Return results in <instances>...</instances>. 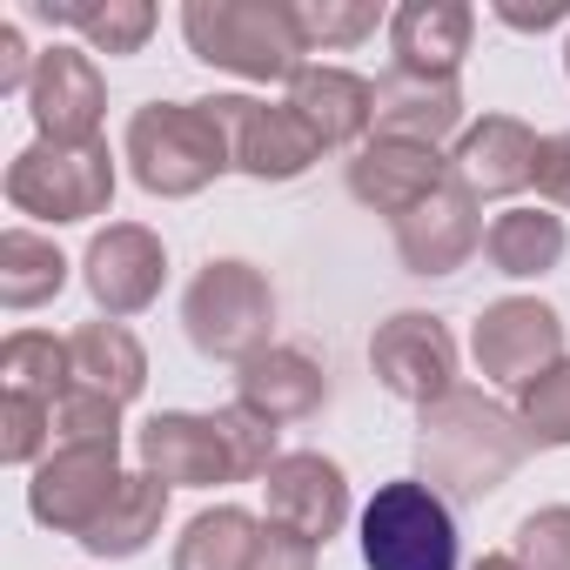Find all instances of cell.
Returning <instances> with one entry per match:
<instances>
[{
  "instance_id": "cell-1",
  "label": "cell",
  "mask_w": 570,
  "mask_h": 570,
  "mask_svg": "<svg viewBox=\"0 0 570 570\" xmlns=\"http://www.w3.org/2000/svg\"><path fill=\"white\" fill-rule=\"evenodd\" d=\"M530 456V436L517 423V410L490 403L483 390H450L443 403L416 410V463H423V483L443 497H463V503H483L490 490H503L517 476V463Z\"/></svg>"
},
{
  "instance_id": "cell-2",
  "label": "cell",
  "mask_w": 570,
  "mask_h": 570,
  "mask_svg": "<svg viewBox=\"0 0 570 570\" xmlns=\"http://www.w3.org/2000/svg\"><path fill=\"white\" fill-rule=\"evenodd\" d=\"M181 35L195 61L242 75V81H296L309 68L289 0H188Z\"/></svg>"
},
{
  "instance_id": "cell-3",
  "label": "cell",
  "mask_w": 570,
  "mask_h": 570,
  "mask_svg": "<svg viewBox=\"0 0 570 570\" xmlns=\"http://www.w3.org/2000/svg\"><path fill=\"white\" fill-rule=\"evenodd\" d=\"M121 161L161 202H188L222 168H235L228 161V135L208 115V101H148V108H135L128 141H121Z\"/></svg>"
},
{
  "instance_id": "cell-4",
  "label": "cell",
  "mask_w": 570,
  "mask_h": 570,
  "mask_svg": "<svg viewBox=\"0 0 570 570\" xmlns=\"http://www.w3.org/2000/svg\"><path fill=\"white\" fill-rule=\"evenodd\" d=\"M181 330H188L195 356H208V363H235V370L255 363L262 350H275L268 343V330H275L268 275L255 262H235V255L208 262L181 296Z\"/></svg>"
},
{
  "instance_id": "cell-5",
  "label": "cell",
  "mask_w": 570,
  "mask_h": 570,
  "mask_svg": "<svg viewBox=\"0 0 570 570\" xmlns=\"http://www.w3.org/2000/svg\"><path fill=\"white\" fill-rule=\"evenodd\" d=\"M363 570H456V517L423 476L376 483L356 517Z\"/></svg>"
},
{
  "instance_id": "cell-6",
  "label": "cell",
  "mask_w": 570,
  "mask_h": 570,
  "mask_svg": "<svg viewBox=\"0 0 570 570\" xmlns=\"http://www.w3.org/2000/svg\"><path fill=\"white\" fill-rule=\"evenodd\" d=\"M8 202L35 222H95L115 202V155L108 141H81V148H55V141H28L8 161Z\"/></svg>"
},
{
  "instance_id": "cell-7",
  "label": "cell",
  "mask_w": 570,
  "mask_h": 570,
  "mask_svg": "<svg viewBox=\"0 0 570 570\" xmlns=\"http://www.w3.org/2000/svg\"><path fill=\"white\" fill-rule=\"evenodd\" d=\"M128 470H121V443H55L41 463H35V483H28V510L41 530H61V537H88L108 503L121 497Z\"/></svg>"
},
{
  "instance_id": "cell-8",
  "label": "cell",
  "mask_w": 570,
  "mask_h": 570,
  "mask_svg": "<svg viewBox=\"0 0 570 570\" xmlns=\"http://www.w3.org/2000/svg\"><path fill=\"white\" fill-rule=\"evenodd\" d=\"M208 115L228 135V161L248 181H296L316 168V135L296 121L289 101H255V95H208Z\"/></svg>"
},
{
  "instance_id": "cell-9",
  "label": "cell",
  "mask_w": 570,
  "mask_h": 570,
  "mask_svg": "<svg viewBox=\"0 0 570 570\" xmlns=\"http://www.w3.org/2000/svg\"><path fill=\"white\" fill-rule=\"evenodd\" d=\"M470 356L483 370V383H503V390H523L537 383L543 370L563 363V316L537 296H503L476 316L470 330Z\"/></svg>"
},
{
  "instance_id": "cell-10",
  "label": "cell",
  "mask_w": 570,
  "mask_h": 570,
  "mask_svg": "<svg viewBox=\"0 0 570 570\" xmlns=\"http://www.w3.org/2000/svg\"><path fill=\"white\" fill-rule=\"evenodd\" d=\"M370 370L396 403L430 410V403H443L456 390V336L430 309H396L370 336Z\"/></svg>"
},
{
  "instance_id": "cell-11",
  "label": "cell",
  "mask_w": 570,
  "mask_h": 570,
  "mask_svg": "<svg viewBox=\"0 0 570 570\" xmlns=\"http://www.w3.org/2000/svg\"><path fill=\"white\" fill-rule=\"evenodd\" d=\"M81 282H88V296H95V309L108 323L141 316L161 296V282H168V248L141 222H108L88 242V255H81Z\"/></svg>"
},
{
  "instance_id": "cell-12",
  "label": "cell",
  "mask_w": 570,
  "mask_h": 570,
  "mask_svg": "<svg viewBox=\"0 0 570 570\" xmlns=\"http://www.w3.org/2000/svg\"><path fill=\"white\" fill-rule=\"evenodd\" d=\"M262 497H268V523L275 530H296L316 550L330 537H343V523H350V476L323 450H289L262 476Z\"/></svg>"
},
{
  "instance_id": "cell-13",
  "label": "cell",
  "mask_w": 570,
  "mask_h": 570,
  "mask_svg": "<svg viewBox=\"0 0 570 570\" xmlns=\"http://www.w3.org/2000/svg\"><path fill=\"white\" fill-rule=\"evenodd\" d=\"M28 115H35L41 141H55V148L101 141L108 88H101L95 55H81V48H48L41 68H35V81H28Z\"/></svg>"
},
{
  "instance_id": "cell-14",
  "label": "cell",
  "mask_w": 570,
  "mask_h": 570,
  "mask_svg": "<svg viewBox=\"0 0 570 570\" xmlns=\"http://www.w3.org/2000/svg\"><path fill=\"white\" fill-rule=\"evenodd\" d=\"M135 456L148 476H161L168 490H215V483H235V463H228V443H222V423L215 416H195V410H161L135 430Z\"/></svg>"
},
{
  "instance_id": "cell-15",
  "label": "cell",
  "mask_w": 570,
  "mask_h": 570,
  "mask_svg": "<svg viewBox=\"0 0 570 570\" xmlns=\"http://www.w3.org/2000/svg\"><path fill=\"white\" fill-rule=\"evenodd\" d=\"M450 181V155L436 148H416V141H390V135H370L350 161V195L390 222H403L416 202H430L436 188Z\"/></svg>"
},
{
  "instance_id": "cell-16",
  "label": "cell",
  "mask_w": 570,
  "mask_h": 570,
  "mask_svg": "<svg viewBox=\"0 0 570 570\" xmlns=\"http://www.w3.org/2000/svg\"><path fill=\"white\" fill-rule=\"evenodd\" d=\"M476 242H483V215L463 181H443L430 202H416L396 222V255L410 275H456L476 255Z\"/></svg>"
},
{
  "instance_id": "cell-17",
  "label": "cell",
  "mask_w": 570,
  "mask_h": 570,
  "mask_svg": "<svg viewBox=\"0 0 570 570\" xmlns=\"http://www.w3.org/2000/svg\"><path fill=\"white\" fill-rule=\"evenodd\" d=\"M537 135L517 121V115H483L456 135V155H450V181H463L476 202H497V195H517L537 181Z\"/></svg>"
},
{
  "instance_id": "cell-18",
  "label": "cell",
  "mask_w": 570,
  "mask_h": 570,
  "mask_svg": "<svg viewBox=\"0 0 570 570\" xmlns=\"http://www.w3.org/2000/svg\"><path fill=\"white\" fill-rule=\"evenodd\" d=\"M289 108L296 121L316 135V148H363L370 128H376V88L350 68H330V61H309L296 81H289Z\"/></svg>"
},
{
  "instance_id": "cell-19",
  "label": "cell",
  "mask_w": 570,
  "mask_h": 570,
  "mask_svg": "<svg viewBox=\"0 0 570 570\" xmlns=\"http://www.w3.org/2000/svg\"><path fill=\"white\" fill-rule=\"evenodd\" d=\"M235 403L282 430V423H303V416H316L330 403V376H323V363L309 350L275 343V350H262L255 363L235 370Z\"/></svg>"
},
{
  "instance_id": "cell-20",
  "label": "cell",
  "mask_w": 570,
  "mask_h": 570,
  "mask_svg": "<svg viewBox=\"0 0 570 570\" xmlns=\"http://www.w3.org/2000/svg\"><path fill=\"white\" fill-rule=\"evenodd\" d=\"M470 35H476L470 0H403V8L390 14L396 68L430 75V81H456V68L470 55Z\"/></svg>"
},
{
  "instance_id": "cell-21",
  "label": "cell",
  "mask_w": 570,
  "mask_h": 570,
  "mask_svg": "<svg viewBox=\"0 0 570 570\" xmlns=\"http://www.w3.org/2000/svg\"><path fill=\"white\" fill-rule=\"evenodd\" d=\"M456 128H463V88L456 81H430V75H410V68H390L376 81V135L436 148Z\"/></svg>"
},
{
  "instance_id": "cell-22",
  "label": "cell",
  "mask_w": 570,
  "mask_h": 570,
  "mask_svg": "<svg viewBox=\"0 0 570 570\" xmlns=\"http://www.w3.org/2000/svg\"><path fill=\"white\" fill-rule=\"evenodd\" d=\"M68 356H75V383L95 390V396L135 403L148 390V350L135 343L128 323H81L68 336Z\"/></svg>"
},
{
  "instance_id": "cell-23",
  "label": "cell",
  "mask_w": 570,
  "mask_h": 570,
  "mask_svg": "<svg viewBox=\"0 0 570 570\" xmlns=\"http://www.w3.org/2000/svg\"><path fill=\"white\" fill-rule=\"evenodd\" d=\"M28 14H41L48 28H75L95 55H141L155 35L148 0H28Z\"/></svg>"
},
{
  "instance_id": "cell-24",
  "label": "cell",
  "mask_w": 570,
  "mask_h": 570,
  "mask_svg": "<svg viewBox=\"0 0 570 570\" xmlns=\"http://www.w3.org/2000/svg\"><path fill=\"white\" fill-rule=\"evenodd\" d=\"M483 255L497 275L510 282H530V275H550L563 262V215L550 208H503L490 228H483Z\"/></svg>"
},
{
  "instance_id": "cell-25",
  "label": "cell",
  "mask_w": 570,
  "mask_h": 570,
  "mask_svg": "<svg viewBox=\"0 0 570 570\" xmlns=\"http://www.w3.org/2000/svg\"><path fill=\"white\" fill-rule=\"evenodd\" d=\"M161 517H168V483L148 476V470H135L121 483V497L108 503V517L81 537V550L88 557H141L161 537Z\"/></svg>"
},
{
  "instance_id": "cell-26",
  "label": "cell",
  "mask_w": 570,
  "mask_h": 570,
  "mask_svg": "<svg viewBox=\"0 0 570 570\" xmlns=\"http://www.w3.org/2000/svg\"><path fill=\"white\" fill-rule=\"evenodd\" d=\"M255 550H262V523L242 503H215L188 517V530L175 537V570H255Z\"/></svg>"
},
{
  "instance_id": "cell-27",
  "label": "cell",
  "mask_w": 570,
  "mask_h": 570,
  "mask_svg": "<svg viewBox=\"0 0 570 570\" xmlns=\"http://www.w3.org/2000/svg\"><path fill=\"white\" fill-rule=\"evenodd\" d=\"M68 289V255L35 235V228H8L0 235V303L8 309H41Z\"/></svg>"
},
{
  "instance_id": "cell-28",
  "label": "cell",
  "mask_w": 570,
  "mask_h": 570,
  "mask_svg": "<svg viewBox=\"0 0 570 570\" xmlns=\"http://www.w3.org/2000/svg\"><path fill=\"white\" fill-rule=\"evenodd\" d=\"M0 390L8 396H28V403H61L75 390V356L61 336H41V330H14L0 343Z\"/></svg>"
},
{
  "instance_id": "cell-29",
  "label": "cell",
  "mask_w": 570,
  "mask_h": 570,
  "mask_svg": "<svg viewBox=\"0 0 570 570\" xmlns=\"http://www.w3.org/2000/svg\"><path fill=\"white\" fill-rule=\"evenodd\" d=\"M296 14V35L309 55H336V48H356L383 28V8L376 0H289Z\"/></svg>"
},
{
  "instance_id": "cell-30",
  "label": "cell",
  "mask_w": 570,
  "mask_h": 570,
  "mask_svg": "<svg viewBox=\"0 0 570 570\" xmlns=\"http://www.w3.org/2000/svg\"><path fill=\"white\" fill-rule=\"evenodd\" d=\"M517 423L530 450H570V356L517 390Z\"/></svg>"
},
{
  "instance_id": "cell-31",
  "label": "cell",
  "mask_w": 570,
  "mask_h": 570,
  "mask_svg": "<svg viewBox=\"0 0 570 570\" xmlns=\"http://www.w3.org/2000/svg\"><path fill=\"white\" fill-rule=\"evenodd\" d=\"M215 423H222V443H228V463H235V483H248V476H268L275 463H282V450H275V423L268 416H255V410H242V403H228V410H215Z\"/></svg>"
},
{
  "instance_id": "cell-32",
  "label": "cell",
  "mask_w": 570,
  "mask_h": 570,
  "mask_svg": "<svg viewBox=\"0 0 570 570\" xmlns=\"http://www.w3.org/2000/svg\"><path fill=\"white\" fill-rule=\"evenodd\" d=\"M55 450V410L48 403H28V396H0V463H41Z\"/></svg>"
},
{
  "instance_id": "cell-33",
  "label": "cell",
  "mask_w": 570,
  "mask_h": 570,
  "mask_svg": "<svg viewBox=\"0 0 570 570\" xmlns=\"http://www.w3.org/2000/svg\"><path fill=\"white\" fill-rule=\"evenodd\" d=\"M517 570H570V503H543L517 523Z\"/></svg>"
},
{
  "instance_id": "cell-34",
  "label": "cell",
  "mask_w": 570,
  "mask_h": 570,
  "mask_svg": "<svg viewBox=\"0 0 570 570\" xmlns=\"http://www.w3.org/2000/svg\"><path fill=\"white\" fill-rule=\"evenodd\" d=\"M55 443H121V403L75 383L55 403Z\"/></svg>"
},
{
  "instance_id": "cell-35",
  "label": "cell",
  "mask_w": 570,
  "mask_h": 570,
  "mask_svg": "<svg viewBox=\"0 0 570 570\" xmlns=\"http://www.w3.org/2000/svg\"><path fill=\"white\" fill-rule=\"evenodd\" d=\"M537 195L550 208H570V128L543 135V148H537Z\"/></svg>"
},
{
  "instance_id": "cell-36",
  "label": "cell",
  "mask_w": 570,
  "mask_h": 570,
  "mask_svg": "<svg viewBox=\"0 0 570 570\" xmlns=\"http://www.w3.org/2000/svg\"><path fill=\"white\" fill-rule=\"evenodd\" d=\"M255 570H316V543H309V537H296V530H275V523H262Z\"/></svg>"
},
{
  "instance_id": "cell-37",
  "label": "cell",
  "mask_w": 570,
  "mask_h": 570,
  "mask_svg": "<svg viewBox=\"0 0 570 570\" xmlns=\"http://www.w3.org/2000/svg\"><path fill=\"white\" fill-rule=\"evenodd\" d=\"M35 68H41V55H28V41H21V28L8 21V28H0V95H28V81H35Z\"/></svg>"
},
{
  "instance_id": "cell-38",
  "label": "cell",
  "mask_w": 570,
  "mask_h": 570,
  "mask_svg": "<svg viewBox=\"0 0 570 570\" xmlns=\"http://www.w3.org/2000/svg\"><path fill=\"white\" fill-rule=\"evenodd\" d=\"M497 21H510V28H557V21H570V0H537V8L497 0Z\"/></svg>"
},
{
  "instance_id": "cell-39",
  "label": "cell",
  "mask_w": 570,
  "mask_h": 570,
  "mask_svg": "<svg viewBox=\"0 0 570 570\" xmlns=\"http://www.w3.org/2000/svg\"><path fill=\"white\" fill-rule=\"evenodd\" d=\"M470 570H517V557H510V550H490V557H476Z\"/></svg>"
},
{
  "instance_id": "cell-40",
  "label": "cell",
  "mask_w": 570,
  "mask_h": 570,
  "mask_svg": "<svg viewBox=\"0 0 570 570\" xmlns=\"http://www.w3.org/2000/svg\"><path fill=\"white\" fill-rule=\"evenodd\" d=\"M563 68H570V48H563Z\"/></svg>"
}]
</instances>
